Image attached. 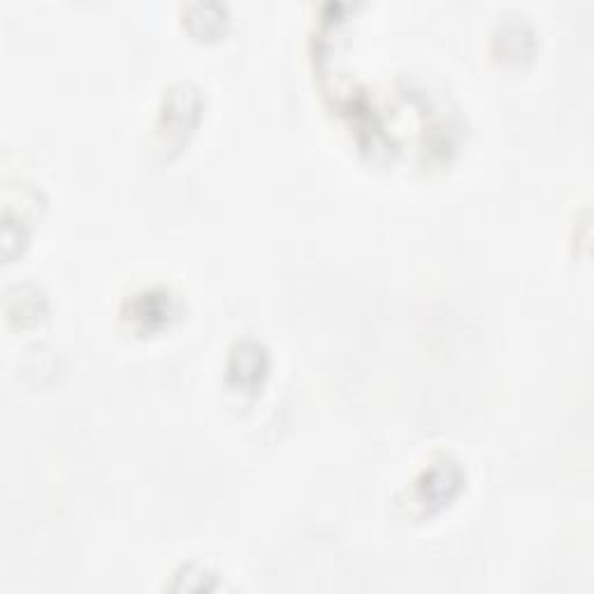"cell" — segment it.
Masks as SVG:
<instances>
[{
  "instance_id": "6da1fadb",
  "label": "cell",
  "mask_w": 594,
  "mask_h": 594,
  "mask_svg": "<svg viewBox=\"0 0 594 594\" xmlns=\"http://www.w3.org/2000/svg\"><path fill=\"white\" fill-rule=\"evenodd\" d=\"M198 119V96L181 84L179 88L167 93L165 107L161 111V133L167 140H183Z\"/></svg>"
},
{
  "instance_id": "7a4b0ae2",
  "label": "cell",
  "mask_w": 594,
  "mask_h": 594,
  "mask_svg": "<svg viewBox=\"0 0 594 594\" xmlns=\"http://www.w3.org/2000/svg\"><path fill=\"white\" fill-rule=\"evenodd\" d=\"M268 371V353L258 342H239L228 358V377L241 388H253Z\"/></svg>"
},
{
  "instance_id": "3957f363",
  "label": "cell",
  "mask_w": 594,
  "mask_h": 594,
  "mask_svg": "<svg viewBox=\"0 0 594 594\" xmlns=\"http://www.w3.org/2000/svg\"><path fill=\"white\" fill-rule=\"evenodd\" d=\"M453 478H460V472L455 467H435L430 472H425V478L420 480V488H423V499L425 504H441V501L451 499V495L455 492V488H449V486H441V483L445 480H453Z\"/></svg>"
}]
</instances>
